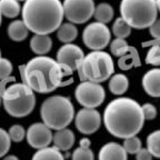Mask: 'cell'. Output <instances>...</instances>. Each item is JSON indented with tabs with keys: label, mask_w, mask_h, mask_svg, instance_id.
I'll return each instance as SVG.
<instances>
[{
	"label": "cell",
	"mask_w": 160,
	"mask_h": 160,
	"mask_svg": "<svg viewBox=\"0 0 160 160\" xmlns=\"http://www.w3.org/2000/svg\"><path fill=\"white\" fill-rule=\"evenodd\" d=\"M122 146H123V148H125L126 152L129 153V155H136V153L142 148L141 140H140L137 136L125 138V139H123Z\"/></svg>",
	"instance_id": "4dcf8cb0"
},
{
	"label": "cell",
	"mask_w": 160,
	"mask_h": 160,
	"mask_svg": "<svg viewBox=\"0 0 160 160\" xmlns=\"http://www.w3.org/2000/svg\"><path fill=\"white\" fill-rule=\"evenodd\" d=\"M131 29L132 28L130 27L125 20L121 17L116 18L115 22L112 23V27H111V32L116 36V38H122L126 39L131 35Z\"/></svg>",
	"instance_id": "83f0119b"
},
{
	"label": "cell",
	"mask_w": 160,
	"mask_h": 160,
	"mask_svg": "<svg viewBox=\"0 0 160 160\" xmlns=\"http://www.w3.org/2000/svg\"><path fill=\"white\" fill-rule=\"evenodd\" d=\"M147 149L152 157L160 159V129L150 132L147 137Z\"/></svg>",
	"instance_id": "f1b7e54d"
},
{
	"label": "cell",
	"mask_w": 160,
	"mask_h": 160,
	"mask_svg": "<svg viewBox=\"0 0 160 160\" xmlns=\"http://www.w3.org/2000/svg\"><path fill=\"white\" fill-rule=\"evenodd\" d=\"M140 65L141 62H140L139 53L135 47H130L127 52L118 59V67L120 70H123V71L140 67Z\"/></svg>",
	"instance_id": "44dd1931"
},
{
	"label": "cell",
	"mask_w": 160,
	"mask_h": 160,
	"mask_svg": "<svg viewBox=\"0 0 160 160\" xmlns=\"http://www.w3.org/2000/svg\"><path fill=\"white\" fill-rule=\"evenodd\" d=\"M83 58H85L83 50L79 46L75 45L72 42L63 43L58 49L57 56H56V60H57L58 62L67 65L73 71H76L77 68L82 63Z\"/></svg>",
	"instance_id": "4fadbf2b"
},
{
	"label": "cell",
	"mask_w": 160,
	"mask_h": 160,
	"mask_svg": "<svg viewBox=\"0 0 160 160\" xmlns=\"http://www.w3.org/2000/svg\"><path fill=\"white\" fill-rule=\"evenodd\" d=\"M156 2H157L158 11H159V12H160V0H156Z\"/></svg>",
	"instance_id": "60d3db41"
},
{
	"label": "cell",
	"mask_w": 160,
	"mask_h": 160,
	"mask_svg": "<svg viewBox=\"0 0 160 160\" xmlns=\"http://www.w3.org/2000/svg\"><path fill=\"white\" fill-rule=\"evenodd\" d=\"M18 1H23V2H25V1H26V0H18Z\"/></svg>",
	"instance_id": "f6af8a7d"
},
{
	"label": "cell",
	"mask_w": 160,
	"mask_h": 160,
	"mask_svg": "<svg viewBox=\"0 0 160 160\" xmlns=\"http://www.w3.org/2000/svg\"><path fill=\"white\" fill-rule=\"evenodd\" d=\"M76 71L81 81L89 80L101 83L113 75L115 62L110 53L103 50H95L85 56L82 63Z\"/></svg>",
	"instance_id": "8992f818"
},
{
	"label": "cell",
	"mask_w": 160,
	"mask_h": 160,
	"mask_svg": "<svg viewBox=\"0 0 160 160\" xmlns=\"http://www.w3.org/2000/svg\"><path fill=\"white\" fill-rule=\"evenodd\" d=\"M142 107V112L143 116H145L146 120H153L156 117H157V108L150 102H146L145 105L141 106Z\"/></svg>",
	"instance_id": "d590c367"
},
{
	"label": "cell",
	"mask_w": 160,
	"mask_h": 160,
	"mask_svg": "<svg viewBox=\"0 0 160 160\" xmlns=\"http://www.w3.org/2000/svg\"><path fill=\"white\" fill-rule=\"evenodd\" d=\"M89 138L83 137L80 139L79 147L76 148L71 155V160H95V153L90 149Z\"/></svg>",
	"instance_id": "7402d4cb"
},
{
	"label": "cell",
	"mask_w": 160,
	"mask_h": 160,
	"mask_svg": "<svg viewBox=\"0 0 160 160\" xmlns=\"http://www.w3.org/2000/svg\"><path fill=\"white\" fill-rule=\"evenodd\" d=\"M76 142V136L73 131L69 128H63V129L56 130L53 133L52 143L56 148L60 151H68L73 147Z\"/></svg>",
	"instance_id": "e0dca14e"
},
{
	"label": "cell",
	"mask_w": 160,
	"mask_h": 160,
	"mask_svg": "<svg viewBox=\"0 0 160 160\" xmlns=\"http://www.w3.org/2000/svg\"><path fill=\"white\" fill-rule=\"evenodd\" d=\"M7 35L15 42H21L27 39V37L29 36V29L27 28L22 19H16L12 20L8 26Z\"/></svg>",
	"instance_id": "d6986e66"
},
{
	"label": "cell",
	"mask_w": 160,
	"mask_h": 160,
	"mask_svg": "<svg viewBox=\"0 0 160 160\" xmlns=\"http://www.w3.org/2000/svg\"><path fill=\"white\" fill-rule=\"evenodd\" d=\"M12 82H16V77H13V76H9V77H6L0 80V96L3 93L6 88Z\"/></svg>",
	"instance_id": "f35d334b"
},
{
	"label": "cell",
	"mask_w": 160,
	"mask_h": 160,
	"mask_svg": "<svg viewBox=\"0 0 160 160\" xmlns=\"http://www.w3.org/2000/svg\"><path fill=\"white\" fill-rule=\"evenodd\" d=\"M141 83L148 96L152 98H160V68L148 70L143 75Z\"/></svg>",
	"instance_id": "9a60e30c"
},
{
	"label": "cell",
	"mask_w": 160,
	"mask_h": 160,
	"mask_svg": "<svg viewBox=\"0 0 160 160\" xmlns=\"http://www.w3.org/2000/svg\"><path fill=\"white\" fill-rule=\"evenodd\" d=\"M11 139L9 137L8 131H6L3 128H0V158L5 157L8 151L11 148Z\"/></svg>",
	"instance_id": "836d02e7"
},
{
	"label": "cell",
	"mask_w": 160,
	"mask_h": 160,
	"mask_svg": "<svg viewBox=\"0 0 160 160\" xmlns=\"http://www.w3.org/2000/svg\"><path fill=\"white\" fill-rule=\"evenodd\" d=\"M2 160H19V158L15 155H8V156H6V157H3Z\"/></svg>",
	"instance_id": "ab89813d"
},
{
	"label": "cell",
	"mask_w": 160,
	"mask_h": 160,
	"mask_svg": "<svg viewBox=\"0 0 160 160\" xmlns=\"http://www.w3.org/2000/svg\"><path fill=\"white\" fill-rule=\"evenodd\" d=\"M109 45H110V52L112 53L113 56H116V57L123 56L130 48V46L127 42V40L122 39V38H116L112 41H110Z\"/></svg>",
	"instance_id": "f546056e"
},
{
	"label": "cell",
	"mask_w": 160,
	"mask_h": 160,
	"mask_svg": "<svg viewBox=\"0 0 160 160\" xmlns=\"http://www.w3.org/2000/svg\"><path fill=\"white\" fill-rule=\"evenodd\" d=\"M31 160H65L62 151L55 146H48L42 149H38L32 155Z\"/></svg>",
	"instance_id": "cb8c5ba5"
},
{
	"label": "cell",
	"mask_w": 160,
	"mask_h": 160,
	"mask_svg": "<svg viewBox=\"0 0 160 160\" xmlns=\"http://www.w3.org/2000/svg\"><path fill=\"white\" fill-rule=\"evenodd\" d=\"M6 112L13 118H23L29 116L36 107L35 91L29 87L19 98L12 101H2Z\"/></svg>",
	"instance_id": "30bf717a"
},
{
	"label": "cell",
	"mask_w": 160,
	"mask_h": 160,
	"mask_svg": "<svg viewBox=\"0 0 160 160\" xmlns=\"http://www.w3.org/2000/svg\"><path fill=\"white\" fill-rule=\"evenodd\" d=\"M56 60L48 56H37L27 63L19 66L22 82L38 93L52 92L55 88L50 82L49 73Z\"/></svg>",
	"instance_id": "3957f363"
},
{
	"label": "cell",
	"mask_w": 160,
	"mask_h": 160,
	"mask_svg": "<svg viewBox=\"0 0 160 160\" xmlns=\"http://www.w3.org/2000/svg\"><path fill=\"white\" fill-rule=\"evenodd\" d=\"M75 97L77 102L83 108H93L102 105L106 98V90L102 86L93 81H81L76 87Z\"/></svg>",
	"instance_id": "52a82bcc"
},
{
	"label": "cell",
	"mask_w": 160,
	"mask_h": 160,
	"mask_svg": "<svg viewBox=\"0 0 160 160\" xmlns=\"http://www.w3.org/2000/svg\"><path fill=\"white\" fill-rule=\"evenodd\" d=\"M152 155L149 152L147 148H141L136 153V160H152Z\"/></svg>",
	"instance_id": "74e56055"
},
{
	"label": "cell",
	"mask_w": 160,
	"mask_h": 160,
	"mask_svg": "<svg viewBox=\"0 0 160 160\" xmlns=\"http://www.w3.org/2000/svg\"><path fill=\"white\" fill-rule=\"evenodd\" d=\"M26 129L21 125H12L8 130L9 137L12 142H21L26 138Z\"/></svg>",
	"instance_id": "d6a6232c"
},
{
	"label": "cell",
	"mask_w": 160,
	"mask_h": 160,
	"mask_svg": "<svg viewBox=\"0 0 160 160\" xmlns=\"http://www.w3.org/2000/svg\"><path fill=\"white\" fill-rule=\"evenodd\" d=\"M72 73L73 70L71 68L68 67L67 65L58 62L56 60L55 65L52 66L49 73L50 82H51L52 87L55 88V90L57 88L67 87V86L71 85L73 82Z\"/></svg>",
	"instance_id": "5bb4252c"
},
{
	"label": "cell",
	"mask_w": 160,
	"mask_h": 160,
	"mask_svg": "<svg viewBox=\"0 0 160 160\" xmlns=\"http://www.w3.org/2000/svg\"><path fill=\"white\" fill-rule=\"evenodd\" d=\"M98 160H128V153L122 145L111 141L100 148Z\"/></svg>",
	"instance_id": "2e32d148"
},
{
	"label": "cell",
	"mask_w": 160,
	"mask_h": 160,
	"mask_svg": "<svg viewBox=\"0 0 160 160\" xmlns=\"http://www.w3.org/2000/svg\"><path fill=\"white\" fill-rule=\"evenodd\" d=\"M148 29H149L150 36H151L153 39L157 40V41H159L160 40V18H157V19L155 20V22L150 26Z\"/></svg>",
	"instance_id": "8d00e7d4"
},
{
	"label": "cell",
	"mask_w": 160,
	"mask_h": 160,
	"mask_svg": "<svg viewBox=\"0 0 160 160\" xmlns=\"http://www.w3.org/2000/svg\"><path fill=\"white\" fill-rule=\"evenodd\" d=\"M22 7L18 0H0V12L6 18H16L21 13Z\"/></svg>",
	"instance_id": "484cf974"
},
{
	"label": "cell",
	"mask_w": 160,
	"mask_h": 160,
	"mask_svg": "<svg viewBox=\"0 0 160 160\" xmlns=\"http://www.w3.org/2000/svg\"><path fill=\"white\" fill-rule=\"evenodd\" d=\"M1 103H2V100H1V96H0V106H1Z\"/></svg>",
	"instance_id": "7bdbcfd3"
},
{
	"label": "cell",
	"mask_w": 160,
	"mask_h": 160,
	"mask_svg": "<svg viewBox=\"0 0 160 160\" xmlns=\"http://www.w3.org/2000/svg\"><path fill=\"white\" fill-rule=\"evenodd\" d=\"M21 17L33 35H50L57 31L65 18L60 0H26Z\"/></svg>",
	"instance_id": "7a4b0ae2"
},
{
	"label": "cell",
	"mask_w": 160,
	"mask_h": 160,
	"mask_svg": "<svg viewBox=\"0 0 160 160\" xmlns=\"http://www.w3.org/2000/svg\"><path fill=\"white\" fill-rule=\"evenodd\" d=\"M156 0H121L120 17L133 29H146L158 18Z\"/></svg>",
	"instance_id": "5b68a950"
},
{
	"label": "cell",
	"mask_w": 160,
	"mask_h": 160,
	"mask_svg": "<svg viewBox=\"0 0 160 160\" xmlns=\"http://www.w3.org/2000/svg\"><path fill=\"white\" fill-rule=\"evenodd\" d=\"M13 71L12 62L7 58H1L0 59V80L6 77L11 76Z\"/></svg>",
	"instance_id": "e575fe53"
},
{
	"label": "cell",
	"mask_w": 160,
	"mask_h": 160,
	"mask_svg": "<svg viewBox=\"0 0 160 160\" xmlns=\"http://www.w3.org/2000/svg\"><path fill=\"white\" fill-rule=\"evenodd\" d=\"M146 63L152 66H160V45L155 43V45L150 46L148 50L147 55H146Z\"/></svg>",
	"instance_id": "1f68e13d"
},
{
	"label": "cell",
	"mask_w": 160,
	"mask_h": 160,
	"mask_svg": "<svg viewBox=\"0 0 160 160\" xmlns=\"http://www.w3.org/2000/svg\"><path fill=\"white\" fill-rule=\"evenodd\" d=\"M113 16H115V10H113L112 6L109 3L101 2L96 6L95 12H93V18L96 19V21L107 25L113 19Z\"/></svg>",
	"instance_id": "d4e9b609"
},
{
	"label": "cell",
	"mask_w": 160,
	"mask_h": 160,
	"mask_svg": "<svg viewBox=\"0 0 160 160\" xmlns=\"http://www.w3.org/2000/svg\"><path fill=\"white\" fill-rule=\"evenodd\" d=\"M28 86H26L23 82H12L10 83L5 89L3 93L1 95L2 101H12V100L19 98L26 91Z\"/></svg>",
	"instance_id": "4316f807"
},
{
	"label": "cell",
	"mask_w": 160,
	"mask_h": 160,
	"mask_svg": "<svg viewBox=\"0 0 160 160\" xmlns=\"http://www.w3.org/2000/svg\"><path fill=\"white\" fill-rule=\"evenodd\" d=\"M78 36V28L75 23L65 22L61 23L59 28L57 29V38L60 42L62 43H71L77 39Z\"/></svg>",
	"instance_id": "603a6c76"
},
{
	"label": "cell",
	"mask_w": 160,
	"mask_h": 160,
	"mask_svg": "<svg viewBox=\"0 0 160 160\" xmlns=\"http://www.w3.org/2000/svg\"><path fill=\"white\" fill-rule=\"evenodd\" d=\"M102 121L111 136L119 139L137 136L145 125L142 107L129 97L111 100L103 110Z\"/></svg>",
	"instance_id": "6da1fadb"
},
{
	"label": "cell",
	"mask_w": 160,
	"mask_h": 160,
	"mask_svg": "<svg viewBox=\"0 0 160 160\" xmlns=\"http://www.w3.org/2000/svg\"><path fill=\"white\" fill-rule=\"evenodd\" d=\"M108 88L115 96H122L129 88V79L125 73H113L109 78Z\"/></svg>",
	"instance_id": "ffe728a7"
},
{
	"label": "cell",
	"mask_w": 160,
	"mask_h": 160,
	"mask_svg": "<svg viewBox=\"0 0 160 160\" xmlns=\"http://www.w3.org/2000/svg\"><path fill=\"white\" fill-rule=\"evenodd\" d=\"M63 15L71 23L82 25L93 17L95 1L93 0H63Z\"/></svg>",
	"instance_id": "9c48e42d"
},
{
	"label": "cell",
	"mask_w": 160,
	"mask_h": 160,
	"mask_svg": "<svg viewBox=\"0 0 160 160\" xmlns=\"http://www.w3.org/2000/svg\"><path fill=\"white\" fill-rule=\"evenodd\" d=\"M52 130L43 122H35L30 125L26 132L28 145L37 150L50 146L52 142Z\"/></svg>",
	"instance_id": "7c38bea8"
},
{
	"label": "cell",
	"mask_w": 160,
	"mask_h": 160,
	"mask_svg": "<svg viewBox=\"0 0 160 160\" xmlns=\"http://www.w3.org/2000/svg\"><path fill=\"white\" fill-rule=\"evenodd\" d=\"M75 126L82 135H92L101 126L102 117L97 109L82 108L75 115Z\"/></svg>",
	"instance_id": "8fae6325"
},
{
	"label": "cell",
	"mask_w": 160,
	"mask_h": 160,
	"mask_svg": "<svg viewBox=\"0 0 160 160\" xmlns=\"http://www.w3.org/2000/svg\"><path fill=\"white\" fill-rule=\"evenodd\" d=\"M75 107L70 98L55 95L48 97L41 103L40 117L51 130L67 128L75 119Z\"/></svg>",
	"instance_id": "277c9868"
},
{
	"label": "cell",
	"mask_w": 160,
	"mask_h": 160,
	"mask_svg": "<svg viewBox=\"0 0 160 160\" xmlns=\"http://www.w3.org/2000/svg\"><path fill=\"white\" fill-rule=\"evenodd\" d=\"M1 22H2V15L0 12V26H1Z\"/></svg>",
	"instance_id": "b9f144b4"
},
{
	"label": "cell",
	"mask_w": 160,
	"mask_h": 160,
	"mask_svg": "<svg viewBox=\"0 0 160 160\" xmlns=\"http://www.w3.org/2000/svg\"><path fill=\"white\" fill-rule=\"evenodd\" d=\"M1 58L2 57H1V50H0V59H1Z\"/></svg>",
	"instance_id": "ee69618b"
},
{
	"label": "cell",
	"mask_w": 160,
	"mask_h": 160,
	"mask_svg": "<svg viewBox=\"0 0 160 160\" xmlns=\"http://www.w3.org/2000/svg\"><path fill=\"white\" fill-rule=\"evenodd\" d=\"M82 41L88 49L103 50L111 41V31L106 23L90 22L82 31Z\"/></svg>",
	"instance_id": "ba28073f"
},
{
	"label": "cell",
	"mask_w": 160,
	"mask_h": 160,
	"mask_svg": "<svg viewBox=\"0 0 160 160\" xmlns=\"http://www.w3.org/2000/svg\"><path fill=\"white\" fill-rule=\"evenodd\" d=\"M29 46L31 51L37 56H46L52 48V39L49 35H33Z\"/></svg>",
	"instance_id": "ac0fdd59"
}]
</instances>
